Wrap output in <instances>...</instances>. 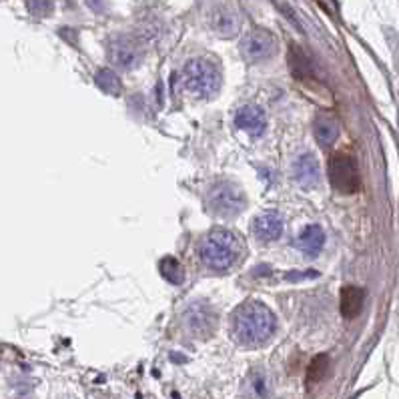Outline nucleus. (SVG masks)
<instances>
[{"label":"nucleus","mask_w":399,"mask_h":399,"mask_svg":"<svg viewBox=\"0 0 399 399\" xmlns=\"http://www.w3.org/2000/svg\"><path fill=\"white\" fill-rule=\"evenodd\" d=\"M233 335L241 345H263L275 331V315L259 301H245L237 307L231 319Z\"/></svg>","instance_id":"1"},{"label":"nucleus","mask_w":399,"mask_h":399,"mask_svg":"<svg viewBox=\"0 0 399 399\" xmlns=\"http://www.w3.org/2000/svg\"><path fill=\"white\" fill-rule=\"evenodd\" d=\"M241 255V243L231 231L215 229L199 245V257L213 271H227Z\"/></svg>","instance_id":"2"},{"label":"nucleus","mask_w":399,"mask_h":399,"mask_svg":"<svg viewBox=\"0 0 399 399\" xmlns=\"http://www.w3.org/2000/svg\"><path fill=\"white\" fill-rule=\"evenodd\" d=\"M183 85L197 98H211L221 87V72L207 58H191L183 67Z\"/></svg>","instance_id":"3"},{"label":"nucleus","mask_w":399,"mask_h":399,"mask_svg":"<svg viewBox=\"0 0 399 399\" xmlns=\"http://www.w3.org/2000/svg\"><path fill=\"white\" fill-rule=\"evenodd\" d=\"M207 207L215 213L217 217H225L231 219L245 211L247 207V199L245 193L241 191L239 185L229 183V181H221L215 183L209 193H207Z\"/></svg>","instance_id":"4"},{"label":"nucleus","mask_w":399,"mask_h":399,"mask_svg":"<svg viewBox=\"0 0 399 399\" xmlns=\"http://www.w3.org/2000/svg\"><path fill=\"white\" fill-rule=\"evenodd\" d=\"M329 181H331V187L343 195H352L355 191H359L361 187L359 171L349 155L337 153L329 159Z\"/></svg>","instance_id":"5"},{"label":"nucleus","mask_w":399,"mask_h":399,"mask_svg":"<svg viewBox=\"0 0 399 399\" xmlns=\"http://www.w3.org/2000/svg\"><path fill=\"white\" fill-rule=\"evenodd\" d=\"M277 52V39L265 30V28H253L249 30L241 41V54L249 63H261L271 58Z\"/></svg>","instance_id":"6"},{"label":"nucleus","mask_w":399,"mask_h":399,"mask_svg":"<svg viewBox=\"0 0 399 399\" xmlns=\"http://www.w3.org/2000/svg\"><path fill=\"white\" fill-rule=\"evenodd\" d=\"M185 327L188 333H193L195 337H209L215 329V311L207 301H195L187 307L185 315H183Z\"/></svg>","instance_id":"7"},{"label":"nucleus","mask_w":399,"mask_h":399,"mask_svg":"<svg viewBox=\"0 0 399 399\" xmlns=\"http://www.w3.org/2000/svg\"><path fill=\"white\" fill-rule=\"evenodd\" d=\"M109 58L118 69L131 71L141 63V50L133 41L117 36L109 43Z\"/></svg>","instance_id":"8"},{"label":"nucleus","mask_w":399,"mask_h":399,"mask_svg":"<svg viewBox=\"0 0 399 399\" xmlns=\"http://www.w3.org/2000/svg\"><path fill=\"white\" fill-rule=\"evenodd\" d=\"M291 177L301 188H315L319 185V163L313 155H299L291 164Z\"/></svg>","instance_id":"9"},{"label":"nucleus","mask_w":399,"mask_h":399,"mask_svg":"<svg viewBox=\"0 0 399 399\" xmlns=\"http://www.w3.org/2000/svg\"><path fill=\"white\" fill-rule=\"evenodd\" d=\"M235 125L251 137H259L267 127V117L255 105H245L235 113Z\"/></svg>","instance_id":"10"},{"label":"nucleus","mask_w":399,"mask_h":399,"mask_svg":"<svg viewBox=\"0 0 399 399\" xmlns=\"http://www.w3.org/2000/svg\"><path fill=\"white\" fill-rule=\"evenodd\" d=\"M283 227H285L283 217L277 211L261 213L253 223V235L257 237L259 241L269 243L281 237Z\"/></svg>","instance_id":"11"},{"label":"nucleus","mask_w":399,"mask_h":399,"mask_svg":"<svg viewBox=\"0 0 399 399\" xmlns=\"http://www.w3.org/2000/svg\"><path fill=\"white\" fill-rule=\"evenodd\" d=\"M211 26L219 36L231 39V36H235L237 32H239L241 19H239L237 10H233L231 6H219V8L213 10Z\"/></svg>","instance_id":"12"},{"label":"nucleus","mask_w":399,"mask_h":399,"mask_svg":"<svg viewBox=\"0 0 399 399\" xmlns=\"http://www.w3.org/2000/svg\"><path fill=\"white\" fill-rule=\"evenodd\" d=\"M325 245V233L321 231V227L317 225H309L305 227L297 239H295V247L305 255V257H315L319 255V251Z\"/></svg>","instance_id":"13"},{"label":"nucleus","mask_w":399,"mask_h":399,"mask_svg":"<svg viewBox=\"0 0 399 399\" xmlns=\"http://www.w3.org/2000/svg\"><path fill=\"white\" fill-rule=\"evenodd\" d=\"M363 301H365V293L359 287H343L341 289V315L345 319H353L361 313L363 309Z\"/></svg>","instance_id":"14"},{"label":"nucleus","mask_w":399,"mask_h":399,"mask_svg":"<svg viewBox=\"0 0 399 399\" xmlns=\"http://www.w3.org/2000/svg\"><path fill=\"white\" fill-rule=\"evenodd\" d=\"M313 133H315L317 142H319L323 149H327V147H331L333 142L337 141V137H339V127H337V122H335L333 118L319 117L315 120V125H313Z\"/></svg>","instance_id":"15"},{"label":"nucleus","mask_w":399,"mask_h":399,"mask_svg":"<svg viewBox=\"0 0 399 399\" xmlns=\"http://www.w3.org/2000/svg\"><path fill=\"white\" fill-rule=\"evenodd\" d=\"M269 393V376L261 369L251 371L245 381V398L247 399H265Z\"/></svg>","instance_id":"16"},{"label":"nucleus","mask_w":399,"mask_h":399,"mask_svg":"<svg viewBox=\"0 0 399 399\" xmlns=\"http://www.w3.org/2000/svg\"><path fill=\"white\" fill-rule=\"evenodd\" d=\"M159 269H161V275H163L169 283H173V285L183 283L185 271H183L181 263H179L175 257H164L163 261L159 263Z\"/></svg>","instance_id":"17"},{"label":"nucleus","mask_w":399,"mask_h":399,"mask_svg":"<svg viewBox=\"0 0 399 399\" xmlns=\"http://www.w3.org/2000/svg\"><path fill=\"white\" fill-rule=\"evenodd\" d=\"M329 371V357L325 353L317 355L311 363H309V369H307V385H313V383H319L323 377L327 376Z\"/></svg>","instance_id":"18"},{"label":"nucleus","mask_w":399,"mask_h":399,"mask_svg":"<svg viewBox=\"0 0 399 399\" xmlns=\"http://www.w3.org/2000/svg\"><path fill=\"white\" fill-rule=\"evenodd\" d=\"M94 80H96V85H98L100 91H105V93L109 94H118L120 89H122V83H120L118 74H115L113 71H107V69L96 72V78Z\"/></svg>","instance_id":"19"},{"label":"nucleus","mask_w":399,"mask_h":399,"mask_svg":"<svg viewBox=\"0 0 399 399\" xmlns=\"http://www.w3.org/2000/svg\"><path fill=\"white\" fill-rule=\"evenodd\" d=\"M26 6L34 17H48L54 8L52 0H26Z\"/></svg>","instance_id":"20"},{"label":"nucleus","mask_w":399,"mask_h":399,"mask_svg":"<svg viewBox=\"0 0 399 399\" xmlns=\"http://www.w3.org/2000/svg\"><path fill=\"white\" fill-rule=\"evenodd\" d=\"M89 6H93L96 12H100V10H103V6H100V0H89Z\"/></svg>","instance_id":"21"}]
</instances>
